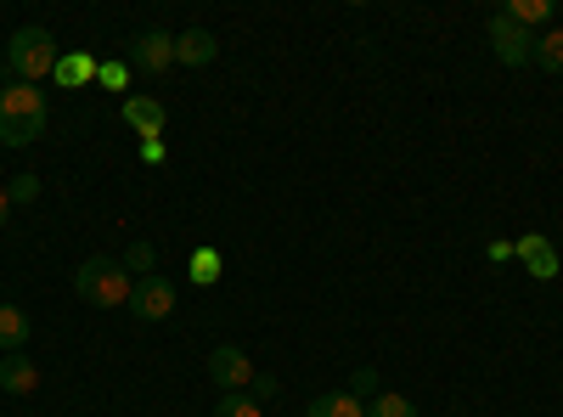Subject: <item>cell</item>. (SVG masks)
I'll return each instance as SVG.
<instances>
[{"mask_svg":"<svg viewBox=\"0 0 563 417\" xmlns=\"http://www.w3.org/2000/svg\"><path fill=\"white\" fill-rule=\"evenodd\" d=\"M45 124H52V108H45L40 85H7L0 90V142L7 147H34Z\"/></svg>","mask_w":563,"mask_h":417,"instance_id":"cell-1","label":"cell"},{"mask_svg":"<svg viewBox=\"0 0 563 417\" xmlns=\"http://www.w3.org/2000/svg\"><path fill=\"white\" fill-rule=\"evenodd\" d=\"M74 288H79V299H85V305H97V310H119V305H130V294H135V276L124 271V260L97 254V260H85V265L74 271Z\"/></svg>","mask_w":563,"mask_h":417,"instance_id":"cell-2","label":"cell"},{"mask_svg":"<svg viewBox=\"0 0 563 417\" xmlns=\"http://www.w3.org/2000/svg\"><path fill=\"white\" fill-rule=\"evenodd\" d=\"M57 40L45 34V29H18L12 40H7V74L18 79V85H40L45 74H57Z\"/></svg>","mask_w":563,"mask_h":417,"instance_id":"cell-3","label":"cell"},{"mask_svg":"<svg viewBox=\"0 0 563 417\" xmlns=\"http://www.w3.org/2000/svg\"><path fill=\"white\" fill-rule=\"evenodd\" d=\"M490 52H496L501 68H525V63L536 57V34L519 29L507 12H496V18H490Z\"/></svg>","mask_w":563,"mask_h":417,"instance_id":"cell-4","label":"cell"},{"mask_svg":"<svg viewBox=\"0 0 563 417\" xmlns=\"http://www.w3.org/2000/svg\"><path fill=\"white\" fill-rule=\"evenodd\" d=\"M175 283H169V276H141V283H135V294H130V310H135V321H169L175 316Z\"/></svg>","mask_w":563,"mask_h":417,"instance_id":"cell-5","label":"cell"},{"mask_svg":"<svg viewBox=\"0 0 563 417\" xmlns=\"http://www.w3.org/2000/svg\"><path fill=\"white\" fill-rule=\"evenodd\" d=\"M209 378H214L225 395H249V384H254V361H249V350H238V344L209 350Z\"/></svg>","mask_w":563,"mask_h":417,"instance_id":"cell-6","label":"cell"},{"mask_svg":"<svg viewBox=\"0 0 563 417\" xmlns=\"http://www.w3.org/2000/svg\"><path fill=\"white\" fill-rule=\"evenodd\" d=\"M130 68H141V74H164V68H175V34L147 29V34L130 45Z\"/></svg>","mask_w":563,"mask_h":417,"instance_id":"cell-7","label":"cell"},{"mask_svg":"<svg viewBox=\"0 0 563 417\" xmlns=\"http://www.w3.org/2000/svg\"><path fill=\"white\" fill-rule=\"evenodd\" d=\"M512 260H525V271L536 276V283H552L558 276V249L541 238V231H525V238L512 243Z\"/></svg>","mask_w":563,"mask_h":417,"instance_id":"cell-8","label":"cell"},{"mask_svg":"<svg viewBox=\"0 0 563 417\" xmlns=\"http://www.w3.org/2000/svg\"><path fill=\"white\" fill-rule=\"evenodd\" d=\"M124 124L141 135V142H158L164 124H169V113H164V102H153V97H124Z\"/></svg>","mask_w":563,"mask_h":417,"instance_id":"cell-9","label":"cell"},{"mask_svg":"<svg viewBox=\"0 0 563 417\" xmlns=\"http://www.w3.org/2000/svg\"><path fill=\"white\" fill-rule=\"evenodd\" d=\"M220 57V40L209 34V29H186V34H175V63H186V68H209Z\"/></svg>","mask_w":563,"mask_h":417,"instance_id":"cell-10","label":"cell"},{"mask_svg":"<svg viewBox=\"0 0 563 417\" xmlns=\"http://www.w3.org/2000/svg\"><path fill=\"white\" fill-rule=\"evenodd\" d=\"M0 389H7V395H34L40 389V366L18 350V355H7V361H0Z\"/></svg>","mask_w":563,"mask_h":417,"instance_id":"cell-11","label":"cell"},{"mask_svg":"<svg viewBox=\"0 0 563 417\" xmlns=\"http://www.w3.org/2000/svg\"><path fill=\"white\" fill-rule=\"evenodd\" d=\"M29 333H34L29 310H18V305H0V355H18V350L29 344Z\"/></svg>","mask_w":563,"mask_h":417,"instance_id":"cell-12","label":"cell"},{"mask_svg":"<svg viewBox=\"0 0 563 417\" xmlns=\"http://www.w3.org/2000/svg\"><path fill=\"white\" fill-rule=\"evenodd\" d=\"M305 417H366V400H355L350 389H333V395H316Z\"/></svg>","mask_w":563,"mask_h":417,"instance_id":"cell-13","label":"cell"},{"mask_svg":"<svg viewBox=\"0 0 563 417\" xmlns=\"http://www.w3.org/2000/svg\"><path fill=\"white\" fill-rule=\"evenodd\" d=\"M90 79H97V57H85V52H63L57 57V85H90Z\"/></svg>","mask_w":563,"mask_h":417,"instance_id":"cell-14","label":"cell"},{"mask_svg":"<svg viewBox=\"0 0 563 417\" xmlns=\"http://www.w3.org/2000/svg\"><path fill=\"white\" fill-rule=\"evenodd\" d=\"M536 68H547V74H563V29H547V34H536V57H530Z\"/></svg>","mask_w":563,"mask_h":417,"instance_id":"cell-15","label":"cell"},{"mask_svg":"<svg viewBox=\"0 0 563 417\" xmlns=\"http://www.w3.org/2000/svg\"><path fill=\"white\" fill-rule=\"evenodd\" d=\"M519 29H536V23H552V0H507L501 7Z\"/></svg>","mask_w":563,"mask_h":417,"instance_id":"cell-16","label":"cell"},{"mask_svg":"<svg viewBox=\"0 0 563 417\" xmlns=\"http://www.w3.org/2000/svg\"><path fill=\"white\" fill-rule=\"evenodd\" d=\"M153 265H158V249H153L147 238H135V243L124 249V271L135 276V283H141V276H153Z\"/></svg>","mask_w":563,"mask_h":417,"instance_id":"cell-17","label":"cell"},{"mask_svg":"<svg viewBox=\"0 0 563 417\" xmlns=\"http://www.w3.org/2000/svg\"><path fill=\"white\" fill-rule=\"evenodd\" d=\"M192 283H198V288H214V283H220V254H214V249H198V254H192Z\"/></svg>","mask_w":563,"mask_h":417,"instance_id":"cell-18","label":"cell"},{"mask_svg":"<svg viewBox=\"0 0 563 417\" xmlns=\"http://www.w3.org/2000/svg\"><path fill=\"white\" fill-rule=\"evenodd\" d=\"M214 417H265V406H260L254 395H220Z\"/></svg>","mask_w":563,"mask_h":417,"instance_id":"cell-19","label":"cell"},{"mask_svg":"<svg viewBox=\"0 0 563 417\" xmlns=\"http://www.w3.org/2000/svg\"><path fill=\"white\" fill-rule=\"evenodd\" d=\"M366 417H417V406L406 395H378V400L366 406Z\"/></svg>","mask_w":563,"mask_h":417,"instance_id":"cell-20","label":"cell"},{"mask_svg":"<svg viewBox=\"0 0 563 417\" xmlns=\"http://www.w3.org/2000/svg\"><path fill=\"white\" fill-rule=\"evenodd\" d=\"M350 395L355 400H378L384 389H378V373H372V366H355V373H350Z\"/></svg>","mask_w":563,"mask_h":417,"instance_id":"cell-21","label":"cell"},{"mask_svg":"<svg viewBox=\"0 0 563 417\" xmlns=\"http://www.w3.org/2000/svg\"><path fill=\"white\" fill-rule=\"evenodd\" d=\"M97 79H102L108 90H124V85H130V68H124V63H97Z\"/></svg>","mask_w":563,"mask_h":417,"instance_id":"cell-22","label":"cell"},{"mask_svg":"<svg viewBox=\"0 0 563 417\" xmlns=\"http://www.w3.org/2000/svg\"><path fill=\"white\" fill-rule=\"evenodd\" d=\"M40 198V175H18L12 180V204H34Z\"/></svg>","mask_w":563,"mask_h":417,"instance_id":"cell-23","label":"cell"},{"mask_svg":"<svg viewBox=\"0 0 563 417\" xmlns=\"http://www.w3.org/2000/svg\"><path fill=\"white\" fill-rule=\"evenodd\" d=\"M276 389H282V378H271V373H254V384H249V395L265 406V400H276Z\"/></svg>","mask_w":563,"mask_h":417,"instance_id":"cell-24","label":"cell"},{"mask_svg":"<svg viewBox=\"0 0 563 417\" xmlns=\"http://www.w3.org/2000/svg\"><path fill=\"white\" fill-rule=\"evenodd\" d=\"M141 164H164V142H141Z\"/></svg>","mask_w":563,"mask_h":417,"instance_id":"cell-25","label":"cell"},{"mask_svg":"<svg viewBox=\"0 0 563 417\" xmlns=\"http://www.w3.org/2000/svg\"><path fill=\"white\" fill-rule=\"evenodd\" d=\"M7 220H12V193L0 187V226H7Z\"/></svg>","mask_w":563,"mask_h":417,"instance_id":"cell-26","label":"cell"}]
</instances>
